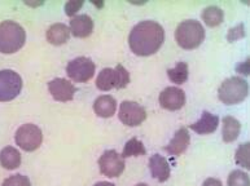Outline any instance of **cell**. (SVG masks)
Wrapping results in <instances>:
<instances>
[{
	"label": "cell",
	"mask_w": 250,
	"mask_h": 186,
	"mask_svg": "<svg viewBox=\"0 0 250 186\" xmlns=\"http://www.w3.org/2000/svg\"><path fill=\"white\" fill-rule=\"evenodd\" d=\"M165 40L164 27L156 21H142L131 30L128 44L138 56H152L162 47Z\"/></svg>",
	"instance_id": "1"
},
{
	"label": "cell",
	"mask_w": 250,
	"mask_h": 186,
	"mask_svg": "<svg viewBox=\"0 0 250 186\" xmlns=\"http://www.w3.org/2000/svg\"><path fill=\"white\" fill-rule=\"evenodd\" d=\"M25 41L26 33L20 23L15 21H3L0 23V53H16L22 48Z\"/></svg>",
	"instance_id": "2"
},
{
	"label": "cell",
	"mask_w": 250,
	"mask_h": 186,
	"mask_svg": "<svg viewBox=\"0 0 250 186\" xmlns=\"http://www.w3.org/2000/svg\"><path fill=\"white\" fill-rule=\"evenodd\" d=\"M175 39L183 49H196L205 39V29L198 21L187 19L176 27Z\"/></svg>",
	"instance_id": "3"
},
{
	"label": "cell",
	"mask_w": 250,
	"mask_h": 186,
	"mask_svg": "<svg viewBox=\"0 0 250 186\" xmlns=\"http://www.w3.org/2000/svg\"><path fill=\"white\" fill-rule=\"evenodd\" d=\"M249 86L245 79L232 76L226 79L218 90L219 100L226 105H236L243 102L248 96Z\"/></svg>",
	"instance_id": "4"
},
{
	"label": "cell",
	"mask_w": 250,
	"mask_h": 186,
	"mask_svg": "<svg viewBox=\"0 0 250 186\" xmlns=\"http://www.w3.org/2000/svg\"><path fill=\"white\" fill-rule=\"evenodd\" d=\"M130 83V74L122 65H117L116 69H103L100 74L97 75L96 87L100 91H110L113 88L116 90H124Z\"/></svg>",
	"instance_id": "5"
},
{
	"label": "cell",
	"mask_w": 250,
	"mask_h": 186,
	"mask_svg": "<svg viewBox=\"0 0 250 186\" xmlns=\"http://www.w3.org/2000/svg\"><path fill=\"white\" fill-rule=\"evenodd\" d=\"M16 144L25 151H35L43 142V133L35 124H23L16 132Z\"/></svg>",
	"instance_id": "6"
},
{
	"label": "cell",
	"mask_w": 250,
	"mask_h": 186,
	"mask_svg": "<svg viewBox=\"0 0 250 186\" xmlns=\"http://www.w3.org/2000/svg\"><path fill=\"white\" fill-rule=\"evenodd\" d=\"M96 66L94 61L88 57H77L67 63L66 74L67 76L77 83H86L94 78Z\"/></svg>",
	"instance_id": "7"
},
{
	"label": "cell",
	"mask_w": 250,
	"mask_h": 186,
	"mask_svg": "<svg viewBox=\"0 0 250 186\" xmlns=\"http://www.w3.org/2000/svg\"><path fill=\"white\" fill-rule=\"evenodd\" d=\"M22 90V79L13 70H0V102L15 100Z\"/></svg>",
	"instance_id": "8"
},
{
	"label": "cell",
	"mask_w": 250,
	"mask_h": 186,
	"mask_svg": "<svg viewBox=\"0 0 250 186\" xmlns=\"http://www.w3.org/2000/svg\"><path fill=\"white\" fill-rule=\"evenodd\" d=\"M125 159L121 154H118L116 150H106L103 153V155L99 159V167L100 172L106 177L114 179L122 175L125 171Z\"/></svg>",
	"instance_id": "9"
},
{
	"label": "cell",
	"mask_w": 250,
	"mask_h": 186,
	"mask_svg": "<svg viewBox=\"0 0 250 186\" xmlns=\"http://www.w3.org/2000/svg\"><path fill=\"white\" fill-rule=\"evenodd\" d=\"M118 118L125 126L138 127L146 119V109L134 101H124L120 106Z\"/></svg>",
	"instance_id": "10"
},
{
	"label": "cell",
	"mask_w": 250,
	"mask_h": 186,
	"mask_svg": "<svg viewBox=\"0 0 250 186\" xmlns=\"http://www.w3.org/2000/svg\"><path fill=\"white\" fill-rule=\"evenodd\" d=\"M161 108L170 112L180 110L186 105V93L178 87H167L160 94Z\"/></svg>",
	"instance_id": "11"
},
{
	"label": "cell",
	"mask_w": 250,
	"mask_h": 186,
	"mask_svg": "<svg viewBox=\"0 0 250 186\" xmlns=\"http://www.w3.org/2000/svg\"><path fill=\"white\" fill-rule=\"evenodd\" d=\"M48 90L51 96L59 102H67L74 98V94L77 92V88L74 84L66 79L56 78L48 83Z\"/></svg>",
	"instance_id": "12"
},
{
	"label": "cell",
	"mask_w": 250,
	"mask_h": 186,
	"mask_svg": "<svg viewBox=\"0 0 250 186\" xmlns=\"http://www.w3.org/2000/svg\"><path fill=\"white\" fill-rule=\"evenodd\" d=\"M189 141L190 136L189 133H188L187 128L182 127V128H179V130H176L172 140L168 142V145L165 146V150H166L170 155L178 156L180 155V154H183L184 151L188 149Z\"/></svg>",
	"instance_id": "13"
},
{
	"label": "cell",
	"mask_w": 250,
	"mask_h": 186,
	"mask_svg": "<svg viewBox=\"0 0 250 186\" xmlns=\"http://www.w3.org/2000/svg\"><path fill=\"white\" fill-rule=\"evenodd\" d=\"M69 29L75 37H87L94 31V21L88 15L74 16L70 19Z\"/></svg>",
	"instance_id": "14"
},
{
	"label": "cell",
	"mask_w": 250,
	"mask_h": 186,
	"mask_svg": "<svg viewBox=\"0 0 250 186\" xmlns=\"http://www.w3.org/2000/svg\"><path fill=\"white\" fill-rule=\"evenodd\" d=\"M149 169L150 173H152V177L156 179L157 181H160V183L167 181L168 177H170V173H171L168 162L166 160V158H164L160 154L150 156Z\"/></svg>",
	"instance_id": "15"
},
{
	"label": "cell",
	"mask_w": 250,
	"mask_h": 186,
	"mask_svg": "<svg viewBox=\"0 0 250 186\" xmlns=\"http://www.w3.org/2000/svg\"><path fill=\"white\" fill-rule=\"evenodd\" d=\"M219 124V118L209 112H202L201 119L196 123L190 124L189 128L197 134H210L214 133Z\"/></svg>",
	"instance_id": "16"
},
{
	"label": "cell",
	"mask_w": 250,
	"mask_h": 186,
	"mask_svg": "<svg viewBox=\"0 0 250 186\" xmlns=\"http://www.w3.org/2000/svg\"><path fill=\"white\" fill-rule=\"evenodd\" d=\"M94 110L97 116L100 118H110L116 114L117 101L114 97L105 94L97 97L94 104Z\"/></svg>",
	"instance_id": "17"
},
{
	"label": "cell",
	"mask_w": 250,
	"mask_h": 186,
	"mask_svg": "<svg viewBox=\"0 0 250 186\" xmlns=\"http://www.w3.org/2000/svg\"><path fill=\"white\" fill-rule=\"evenodd\" d=\"M70 37V29L65 23H53L47 31V40L53 45L65 44Z\"/></svg>",
	"instance_id": "18"
},
{
	"label": "cell",
	"mask_w": 250,
	"mask_h": 186,
	"mask_svg": "<svg viewBox=\"0 0 250 186\" xmlns=\"http://www.w3.org/2000/svg\"><path fill=\"white\" fill-rule=\"evenodd\" d=\"M0 164L5 169H16L21 166V154L13 146H7L0 151Z\"/></svg>",
	"instance_id": "19"
},
{
	"label": "cell",
	"mask_w": 250,
	"mask_h": 186,
	"mask_svg": "<svg viewBox=\"0 0 250 186\" xmlns=\"http://www.w3.org/2000/svg\"><path fill=\"white\" fill-rule=\"evenodd\" d=\"M240 130H241V124L239 120L233 116H224L223 130H222L224 142H233L235 140H237Z\"/></svg>",
	"instance_id": "20"
},
{
	"label": "cell",
	"mask_w": 250,
	"mask_h": 186,
	"mask_svg": "<svg viewBox=\"0 0 250 186\" xmlns=\"http://www.w3.org/2000/svg\"><path fill=\"white\" fill-rule=\"evenodd\" d=\"M202 19L209 27H217L223 22L224 13L219 7L210 5V7L205 8L204 12H202Z\"/></svg>",
	"instance_id": "21"
},
{
	"label": "cell",
	"mask_w": 250,
	"mask_h": 186,
	"mask_svg": "<svg viewBox=\"0 0 250 186\" xmlns=\"http://www.w3.org/2000/svg\"><path fill=\"white\" fill-rule=\"evenodd\" d=\"M167 76L175 84H183V83H186L188 80V76H189L188 63L183 62V61L178 62L174 69H168Z\"/></svg>",
	"instance_id": "22"
},
{
	"label": "cell",
	"mask_w": 250,
	"mask_h": 186,
	"mask_svg": "<svg viewBox=\"0 0 250 186\" xmlns=\"http://www.w3.org/2000/svg\"><path fill=\"white\" fill-rule=\"evenodd\" d=\"M146 146L143 144L140 140L138 138H131L128 141L126 142V145L124 148V151H122V158L126 159V158H130V156H142L146 155Z\"/></svg>",
	"instance_id": "23"
},
{
	"label": "cell",
	"mask_w": 250,
	"mask_h": 186,
	"mask_svg": "<svg viewBox=\"0 0 250 186\" xmlns=\"http://www.w3.org/2000/svg\"><path fill=\"white\" fill-rule=\"evenodd\" d=\"M228 186H250L249 175L245 172L235 169L229 173L227 179Z\"/></svg>",
	"instance_id": "24"
},
{
	"label": "cell",
	"mask_w": 250,
	"mask_h": 186,
	"mask_svg": "<svg viewBox=\"0 0 250 186\" xmlns=\"http://www.w3.org/2000/svg\"><path fill=\"white\" fill-rule=\"evenodd\" d=\"M250 144L249 142H245L243 145H240V148L236 150L235 160L236 163L241 166L244 168H250Z\"/></svg>",
	"instance_id": "25"
},
{
	"label": "cell",
	"mask_w": 250,
	"mask_h": 186,
	"mask_svg": "<svg viewBox=\"0 0 250 186\" xmlns=\"http://www.w3.org/2000/svg\"><path fill=\"white\" fill-rule=\"evenodd\" d=\"M1 186H31L29 177L23 175H13L8 177Z\"/></svg>",
	"instance_id": "26"
},
{
	"label": "cell",
	"mask_w": 250,
	"mask_h": 186,
	"mask_svg": "<svg viewBox=\"0 0 250 186\" xmlns=\"http://www.w3.org/2000/svg\"><path fill=\"white\" fill-rule=\"evenodd\" d=\"M83 4H84L83 0H70V1H67V3L65 4V13H66L69 17L73 19V17L78 13L79 9L83 7Z\"/></svg>",
	"instance_id": "27"
},
{
	"label": "cell",
	"mask_w": 250,
	"mask_h": 186,
	"mask_svg": "<svg viewBox=\"0 0 250 186\" xmlns=\"http://www.w3.org/2000/svg\"><path fill=\"white\" fill-rule=\"evenodd\" d=\"M245 37V27H244V23H240L236 27L231 29L227 34L228 41H236L237 39H241V37Z\"/></svg>",
	"instance_id": "28"
},
{
	"label": "cell",
	"mask_w": 250,
	"mask_h": 186,
	"mask_svg": "<svg viewBox=\"0 0 250 186\" xmlns=\"http://www.w3.org/2000/svg\"><path fill=\"white\" fill-rule=\"evenodd\" d=\"M236 70L244 75H249V58H248L245 62H243L241 65H239V66L236 67Z\"/></svg>",
	"instance_id": "29"
},
{
	"label": "cell",
	"mask_w": 250,
	"mask_h": 186,
	"mask_svg": "<svg viewBox=\"0 0 250 186\" xmlns=\"http://www.w3.org/2000/svg\"><path fill=\"white\" fill-rule=\"evenodd\" d=\"M202 186H223L222 185V181L218 179H208L204 181V184H202Z\"/></svg>",
	"instance_id": "30"
},
{
	"label": "cell",
	"mask_w": 250,
	"mask_h": 186,
	"mask_svg": "<svg viewBox=\"0 0 250 186\" xmlns=\"http://www.w3.org/2000/svg\"><path fill=\"white\" fill-rule=\"evenodd\" d=\"M94 186H116V185H114V184L106 183V181H101V183H97V184H95Z\"/></svg>",
	"instance_id": "31"
},
{
	"label": "cell",
	"mask_w": 250,
	"mask_h": 186,
	"mask_svg": "<svg viewBox=\"0 0 250 186\" xmlns=\"http://www.w3.org/2000/svg\"><path fill=\"white\" fill-rule=\"evenodd\" d=\"M135 186H148L146 184H138V185H135Z\"/></svg>",
	"instance_id": "32"
}]
</instances>
